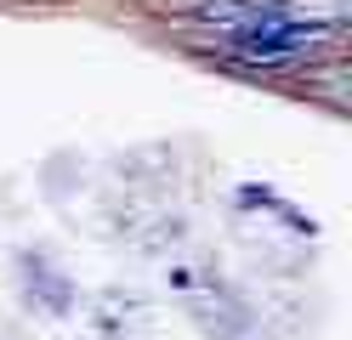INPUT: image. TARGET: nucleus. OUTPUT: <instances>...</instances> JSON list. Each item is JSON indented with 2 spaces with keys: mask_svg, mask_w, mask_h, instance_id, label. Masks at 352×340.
<instances>
[{
  "mask_svg": "<svg viewBox=\"0 0 352 340\" xmlns=\"http://www.w3.org/2000/svg\"><path fill=\"white\" fill-rule=\"evenodd\" d=\"M341 40H346L341 6H324L318 17H307V6L278 0V12L267 23H256L245 34H228V52L250 68H301V63H318L329 52H341Z\"/></svg>",
  "mask_w": 352,
  "mask_h": 340,
  "instance_id": "nucleus-1",
  "label": "nucleus"
},
{
  "mask_svg": "<svg viewBox=\"0 0 352 340\" xmlns=\"http://www.w3.org/2000/svg\"><path fill=\"white\" fill-rule=\"evenodd\" d=\"M278 12V0H199L193 6V17L199 23H210L216 34H245V29H256V23H267Z\"/></svg>",
  "mask_w": 352,
  "mask_h": 340,
  "instance_id": "nucleus-2",
  "label": "nucleus"
}]
</instances>
